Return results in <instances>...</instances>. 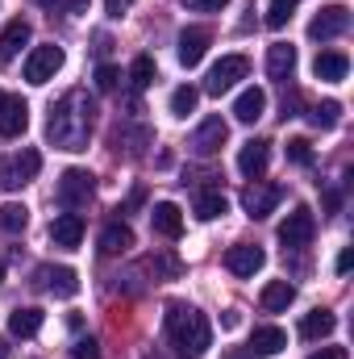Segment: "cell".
Returning <instances> with one entry per match:
<instances>
[{
	"label": "cell",
	"mask_w": 354,
	"mask_h": 359,
	"mask_svg": "<svg viewBox=\"0 0 354 359\" xmlns=\"http://www.w3.org/2000/svg\"><path fill=\"white\" fill-rule=\"evenodd\" d=\"M167 343L179 359H200L213 347V326L196 305H167Z\"/></svg>",
	"instance_id": "cell-2"
},
{
	"label": "cell",
	"mask_w": 354,
	"mask_h": 359,
	"mask_svg": "<svg viewBox=\"0 0 354 359\" xmlns=\"http://www.w3.org/2000/svg\"><path fill=\"white\" fill-rule=\"evenodd\" d=\"M25 126H29V104L21 96L0 92V134L4 138H17V134H25Z\"/></svg>",
	"instance_id": "cell-11"
},
{
	"label": "cell",
	"mask_w": 354,
	"mask_h": 359,
	"mask_svg": "<svg viewBox=\"0 0 354 359\" xmlns=\"http://www.w3.org/2000/svg\"><path fill=\"white\" fill-rule=\"evenodd\" d=\"M238 322H242V318H238V309H229V313H225V318H221V326H225V330H234V326H238Z\"/></svg>",
	"instance_id": "cell-40"
},
{
	"label": "cell",
	"mask_w": 354,
	"mask_h": 359,
	"mask_svg": "<svg viewBox=\"0 0 354 359\" xmlns=\"http://www.w3.org/2000/svg\"><path fill=\"white\" fill-rule=\"evenodd\" d=\"M309 359H346V351L342 347H321L317 355H309Z\"/></svg>",
	"instance_id": "cell-39"
},
{
	"label": "cell",
	"mask_w": 354,
	"mask_h": 359,
	"mask_svg": "<svg viewBox=\"0 0 354 359\" xmlns=\"http://www.w3.org/2000/svg\"><path fill=\"white\" fill-rule=\"evenodd\" d=\"M263 113H267V92H263V88L238 92V100H234V117H238L242 126H255Z\"/></svg>",
	"instance_id": "cell-21"
},
{
	"label": "cell",
	"mask_w": 354,
	"mask_h": 359,
	"mask_svg": "<svg viewBox=\"0 0 354 359\" xmlns=\"http://www.w3.org/2000/svg\"><path fill=\"white\" fill-rule=\"evenodd\" d=\"M351 268H354V251H351V247H342V255H338V271L346 276Z\"/></svg>",
	"instance_id": "cell-38"
},
{
	"label": "cell",
	"mask_w": 354,
	"mask_h": 359,
	"mask_svg": "<svg viewBox=\"0 0 354 359\" xmlns=\"http://www.w3.org/2000/svg\"><path fill=\"white\" fill-rule=\"evenodd\" d=\"M179 4H187V8H225L229 0H179Z\"/></svg>",
	"instance_id": "cell-37"
},
{
	"label": "cell",
	"mask_w": 354,
	"mask_h": 359,
	"mask_svg": "<svg viewBox=\"0 0 354 359\" xmlns=\"http://www.w3.org/2000/svg\"><path fill=\"white\" fill-rule=\"evenodd\" d=\"M59 205L67 209V213H76V209H84L92 196H96V176L84 172V168H67L63 176H59Z\"/></svg>",
	"instance_id": "cell-4"
},
{
	"label": "cell",
	"mask_w": 354,
	"mask_h": 359,
	"mask_svg": "<svg viewBox=\"0 0 354 359\" xmlns=\"http://www.w3.org/2000/svg\"><path fill=\"white\" fill-rule=\"evenodd\" d=\"M292 72H296V46H292V42H275V46L267 50V76L279 80V84H288Z\"/></svg>",
	"instance_id": "cell-17"
},
{
	"label": "cell",
	"mask_w": 354,
	"mask_h": 359,
	"mask_svg": "<svg viewBox=\"0 0 354 359\" xmlns=\"http://www.w3.org/2000/svg\"><path fill=\"white\" fill-rule=\"evenodd\" d=\"M117 80H121V67H113V63H100V67H96V88L100 92H113Z\"/></svg>",
	"instance_id": "cell-34"
},
{
	"label": "cell",
	"mask_w": 354,
	"mask_h": 359,
	"mask_svg": "<svg viewBox=\"0 0 354 359\" xmlns=\"http://www.w3.org/2000/svg\"><path fill=\"white\" fill-rule=\"evenodd\" d=\"M279 201H283V184H259V180H255V184L242 192V209H246V217H255V222L267 217Z\"/></svg>",
	"instance_id": "cell-10"
},
{
	"label": "cell",
	"mask_w": 354,
	"mask_h": 359,
	"mask_svg": "<svg viewBox=\"0 0 354 359\" xmlns=\"http://www.w3.org/2000/svg\"><path fill=\"white\" fill-rule=\"evenodd\" d=\"M29 42V21H21V17H13L4 29H0V63H13L17 55H21V46Z\"/></svg>",
	"instance_id": "cell-19"
},
{
	"label": "cell",
	"mask_w": 354,
	"mask_h": 359,
	"mask_svg": "<svg viewBox=\"0 0 354 359\" xmlns=\"http://www.w3.org/2000/svg\"><path fill=\"white\" fill-rule=\"evenodd\" d=\"M71 359H100V343H96V339H80V343L71 347Z\"/></svg>",
	"instance_id": "cell-35"
},
{
	"label": "cell",
	"mask_w": 354,
	"mask_h": 359,
	"mask_svg": "<svg viewBox=\"0 0 354 359\" xmlns=\"http://www.w3.org/2000/svg\"><path fill=\"white\" fill-rule=\"evenodd\" d=\"M88 138H92V100L84 88H71L59 104H50L46 142L76 155V151H88Z\"/></svg>",
	"instance_id": "cell-1"
},
{
	"label": "cell",
	"mask_w": 354,
	"mask_h": 359,
	"mask_svg": "<svg viewBox=\"0 0 354 359\" xmlns=\"http://www.w3.org/2000/svg\"><path fill=\"white\" fill-rule=\"evenodd\" d=\"M25 226H29V209L21 201H4L0 205V230L4 234H21Z\"/></svg>",
	"instance_id": "cell-27"
},
{
	"label": "cell",
	"mask_w": 354,
	"mask_h": 359,
	"mask_svg": "<svg viewBox=\"0 0 354 359\" xmlns=\"http://www.w3.org/2000/svg\"><path fill=\"white\" fill-rule=\"evenodd\" d=\"M296 4H300V0H271V4H267V25H271V29H283V25L292 21Z\"/></svg>",
	"instance_id": "cell-32"
},
{
	"label": "cell",
	"mask_w": 354,
	"mask_h": 359,
	"mask_svg": "<svg viewBox=\"0 0 354 359\" xmlns=\"http://www.w3.org/2000/svg\"><path fill=\"white\" fill-rule=\"evenodd\" d=\"M313 234H317V222H313V209H292L288 217H283V226H279V243L288 247V251H300V247H309L313 243Z\"/></svg>",
	"instance_id": "cell-6"
},
{
	"label": "cell",
	"mask_w": 354,
	"mask_h": 359,
	"mask_svg": "<svg viewBox=\"0 0 354 359\" xmlns=\"http://www.w3.org/2000/svg\"><path fill=\"white\" fill-rule=\"evenodd\" d=\"M38 330H42V309H34V305L17 309V313L8 318V334H17V339H34Z\"/></svg>",
	"instance_id": "cell-26"
},
{
	"label": "cell",
	"mask_w": 354,
	"mask_h": 359,
	"mask_svg": "<svg viewBox=\"0 0 354 359\" xmlns=\"http://www.w3.org/2000/svg\"><path fill=\"white\" fill-rule=\"evenodd\" d=\"M246 76H250V59L246 55H221L208 67V76H204V92L225 96L229 88H238V80H246Z\"/></svg>",
	"instance_id": "cell-3"
},
{
	"label": "cell",
	"mask_w": 354,
	"mask_h": 359,
	"mask_svg": "<svg viewBox=\"0 0 354 359\" xmlns=\"http://www.w3.org/2000/svg\"><path fill=\"white\" fill-rule=\"evenodd\" d=\"M88 8V0H67V13H84Z\"/></svg>",
	"instance_id": "cell-41"
},
{
	"label": "cell",
	"mask_w": 354,
	"mask_h": 359,
	"mask_svg": "<svg viewBox=\"0 0 354 359\" xmlns=\"http://www.w3.org/2000/svg\"><path fill=\"white\" fill-rule=\"evenodd\" d=\"M42 172V155L38 151H21V155H13V159H0V188H21V184H29V180Z\"/></svg>",
	"instance_id": "cell-7"
},
{
	"label": "cell",
	"mask_w": 354,
	"mask_h": 359,
	"mask_svg": "<svg viewBox=\"0 0 354 359\" xmlns=\"http://www.w3.org/2000/svg\"><path fill=\"white\" fill-rule=\"evenodd\" d=\"M259 301H263L267 313H279V309H288V305L296 301V288H292L288 280H271V284L263 288V297H259Z\"/></svg>",
	"instance_id": "cell-25"
},
{
	"label": "cell",
	"mask_w": 354,
	"mask_h": 359,
	"mask_svg": "<svg viewBox=\"0 0 354 359\" xmlns=\"http://www.w3.org/2000/svg\"><path fill=\"white\" fill-rule=\"evenodd\" d=\"M229 359H255V351H250V355H229Z\"/></svg>",
	"instance_id": "cell-44"
},
{
	"label": "cell",
	"mask_w": 354,
	"mask_h": 359,
	"mask_svg": "<svg viewBox=\"0 0 354 359\" xmlns=\"http://www.w3.org/2000/svg\"><path fill=\"white\" fill-rule=\"evenodd\" d=\"M346 29H351V8H346V4H325V8L309 21V38H317V42L342 38Z\"/></svg>",
	"instance_id": "cell-8"
},
{
	"label": "cell",
	"mask_w": 354,
	"mask_h": 359,
	"mask_svg": "<svg viewBox=\"0 0 354 359\" xmlns=\"http://www.w3.org/2000/svg\"><path fill=\"white\" fill-rule=\"evenodd\" d=\"M334 326H338V318H334L330 309H313V313H304V318H300V339H309V343L330 339V334H334Z\"/></svg>",
	"instance_id": "cell-23"
},
{
	"label": "cell",
	"mask_w": 354,
	"mask_h": 359,
	"mask_svg": "<svg viewBox=\"0 0 354 359\" xmlns=\"http://www.w3.org/2000/svg\"><path fill=\"white\" fill-rule=\"evenodd\" d=\"M196 104H200V88H192V84H179V88L171 92V113H176V117H187Z\"/></svg>",
	"instance_id": "cell-31"
},
{
	"label": "cell",
	"mask_w": 354,
	"mask_h": 359,
	"mask_svg": "<svg viewBox=\"0 0 354 359\" xmlns=\"http://www.w3.org/2000/svg\"><path fill=\"white\" fill-rule=\"evenodd\" d=\"M50 243L63 247V251H76V247L84 243V217H80V213H59V217L50 222Z\"/></svg>",
	"instance_id": "cell-13"
},
{
	"label": "cell",
	"mask_w": 354,
	"mask_h": 359,
	"mask_svg": "<svg viewBox=\"0 0 354 359\" xmlns=\"http://www.w3.org/2000/svg\"><path fill=\"white\" fill-rule=\"evenodd\" d=\"M346 72H351V59H346L342 50H321V55L313 59V76L325 80V84H342Z\"/></svg>",
	"instance_id": "cell-18"
},
{
	"label": "cell",
	"mask_w": 354,
	"mask_h": 359,
	"mask_svg": "<svg viewBox=\"0 0 354 359\" xmlns=\"http://www.w3.org/2000/svg\"><path fill=\"white\" fill-rule=\"evenodd\" d=\"M288 159H292L296 168H309V163H313V142H309V138H288Z\"/></svg>",
	"instance_id": "cell-33"
},
{
	"label": "cell",
	"mask_w": 354,
	"mask_h": 359,
	"mask_svg": "<svg viewBox=\"0 0 354 359\" xmlns=\"http://www.w3.org/2000/svg\"><path fill=\"white\" fill-rule=\"evenodd\" d=\"M309 121H313L317 130H334V126L342 121V104H338V100H321V104L309 109Z\"/></svg>",
	"instance_id": "cell-30"
},
{
	"label": "cell",
	"mask_w": 354,
	"mask_h": 359,
	"mask_svg": "<svg viewBox=\"0 0 354 359\" xmlns=\"http://www.w3.org/2000/svg\"><path fill=\"white\" fill-rule=\"evenodd\" d=\"M38 4H46V8H55V0H38Z\"/></svg>",
	"instance_id": "cell-43"
},
{
	"label": "cell",
	"mask_w": 354,
	"mask_h": 359,
	"mask_svg": "<svg viewBox=\"0 0 354 359\" xmlns=\"http://www.w3.org/2000/svg\"><path fill=\"white\" fill-rule=\"evenodd\" d=\"M134 247V230L125 226V222H108L104 230H100V251L104 255H125Z\"/></svg>",
	"instance_id": "cell-22"
},
{
	"label": "cell",
	"mask_w": 354,
	"mask_h": 359,
	"mask_svg": "<svg viewBox=\"0 0 354 359\" xmlns=\"http://www.w3.org/2000/svg\"><path fill=\"white\" fill-rule=\"evenodd\" d=\"M0 359H8V343H0Z\"/></svg>",
	"instance_id": "cell-42"
},
{
	"label": "cell",
	"mask_w": 354,
	"mask_h": 359,
	"mask_svg": "<svg viewBox=\"0 0 354 359\" xmlns=\"http://www.w3.org/2000/svg\"><path fill=\"white\" fill-rule=\"evenodd\" d=\"M263 264H267V255H263V247H255V243H238V247L225 251V268L234 276H255Z\"/></svg>",
	"instance_id": "cell-15"
},
{
	"label": "cell",
	"mask_w": 354,
	"mask_h": 359,
	"mask_svg": "<svg viewBox=\"0 0 354 359\" xmlns=\"http://www.w3.org/2000/svg\"><path fill=\"white\" fill-rule=\"evenodd\" d=\"M129 8H134V0H104V13H108L113 21H117V17H125Z\"/></svg>",
	"instance_id": "cell-36"
},
{
	"label": "cell",
	"mask_w": 354,
	"mask_h": 359,
	"mask_svg": "<svg viewBox=\"0 0 354 359\" xmlns=\"http://www.w3.org/2000/svg\"><path fill=\"white\" fill-rule=\"evenodd\" d=\"M0 284H4V264H0Z\"/></svg>",
	"instance_id": "cell-45"
},
{
	"label": "cell",
	"mask_w": 354,
	"mask_h": 359,
	"mask_svg": "<svg viewBox=\"0 0 354 359\" xmlns=\"http://www.w3.org/2000/svg\"><path fill=\"white\" fill-rule=\"evenodd\" d=\"M208 42H213V34L204 29V25H187L183 34H179V63L183 67H196L200 59H204V50H208Z\"/></svg>",
	"instance_id": "cell-14"
},
{
	"label": "cell",
	"mask_w": 354,
	"mask_h": 359,
	"mask_svg": "<svg viewBox=\"0 0 354 359\" xmlns=\"http://www.w3.org/2000/svg\"><path fill=\"white\" fill-rule=\"evenodd\" d=\"M229 142V126H225V117H204L196 130H192V138H187V147H192V155H200V159H208V155H217L221 147Z\"/></svg>",
	"instance_id": "cell-5"
},
{
	"label": "cell",
	"mask_w": 354,
	"mask_h": 359,
	"mask_svg": "<svg viewBox=\"0 0 354 359\" xmlns=\"http://www.w3.org/2000/svg\"><path fill=\"white\" fill-rule=\"evenodd\" d=\"M63 67V46H38L29 59H25V80L29 84H46V80H55V72Z\"/></svg>",
	"instance_id": "cell-9"
},
{
	"label": "cell",
	"mask_w": 354,
	"mask_h": 359,
	"mask_svg": "<svg viewBox=\"0 0 354 359\" xmlns=\"http://www.w3.org/2000/svg\"><path fill=\"white\" fill-rule=\"evenodd\" d=\"M38 280H42V288L55 292V297H76V292H80V276L71 268H42Z\"/></svg>",
	"instance_id": "cell-20"
},
{
	"label": "cell",
	"mask_w": 354,
	"mask_h": 359,
	"mask_svg": "<svg viewBox=\"0 0 354 359\" xmlns=\"http://www.w3.org/2000/svg\"><path fill=\"white\" fill-rule=\"evenodd\" d=\"M250 347H255V355H279V351L288 347V334H283L279 326H255Z\"/></svg>",
	"instance_id": "cell-24"
},
{
	"label": "cell",
	"mask_w": 354,
	"mask_h": 359,
	"mask_svg": "<svg viewBox=\"0 0 354 359\" xmlns=\"http://www.w3.org/2000/svg\"><path fill=\"white\" fill-rule=\"evenodd\" d=\"M155 80H159V67H155V59H150V55H138V59L129 63V84L142 92V88H150Z\"/></svg>",
	"instance_id": "cell-29"
},
{
	"label": "cell",
	"mask_w": 354,
	"mask_h": 359,
	"mask_svg": "<svg viewBox=\"0 0 354 359\" xmlns=\"http://www.w3.org/2000/svg\"><path fill=\"white\" fill-rule=\"evenodd\" d=\"M150 226H155V234H159V238H171V243H176L179 234H183V213H179V205L159 201V205L150 209Z\"/></svg>",
	"instance_id": "cell-16"
},
{
	"label": "cell",
	"mask_w": 354,
	"mask_h": 359,
	"mask_svg": "<svg viewBox=\"0 0 354 359\" xmlns=\"http://www.w3.org/2000/svg\"><path fill=\"white\" fill-rule=\"evenodd\" d=\"M229 213V201L221 192H200L196 196V217L200 222H213V217H225Z\"/></svg>",
	"instance_id": "cell-28"
},
{
	"label": "cell",
	"mask_w": 354,
	"mask_h": 359,
	"mask_svg": "<svg viewBox=\"0 0 354 359\" xmlns=\"http://www.w3.org/2000/svg\"><path fill=\"white\" fill-rule=\"evenodd\" d=\"M267 163H271V142H263V138L242 142V151H238V172H242V176L259 180L267 172Z\"/></svg>",
	"instance_id": "cell-12"
}]
</instances>
